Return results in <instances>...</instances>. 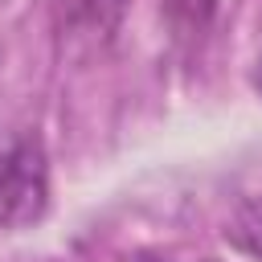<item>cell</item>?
<instances>
[{"instance_id":"obj_3","label":"cell","mask_w":262,"mask_h":262,"mask_svg":"<svg viewBox=\"0 0 262 262\" xmlns=\"http://www.w3.org/2000/svg\"><path fill=\"white\" fill-rule=\"evenodd\" d=\"M225 242L250 258H262V196L242 201L225 221Z\"/></svg>"},{"instance_id":"obj_1","label":"cell","mask_w":262,"mask_h":262,"mask_svg":"<svg viewBox=\"0 0 262 262\" xmlns=\"http://www.w3.org/2000/svg\"><path fill=\"white\" fill-rule=\"evenodd\" d=\"M49 205V164L37 135H16L0 143V225L25 229L45 217Z\"/></svg>"},{"instance_id":"obj_2","label":"cell","mask_w":262,"mask_h":262,"mask_svg":"<svg viewBox=\"0 0 262 262\" xmlns=\"http://www.w3.org/2000/svg\"><path fill=\"white\" fill-rule=\"evenodd\" d=\"M127 0H53V20L61 37H111Z\"/></svg>"},{"instance_id":"obj_4","label":"cell","mask_w":262,"mask_h":262,"mask_svg":"<svg viewBox=\"0 0 262 262\" xmlns=\"http://www.w3.org/2000/svg\"><path fill=\"white\" fill-rule=\"evenodd\" d=\"M254 86L262 90V61H258V70H254Z\"/></svg>"},{"instance_id":"obj_5","label":"cell","mask_w":262,"mask_h":262,"mask_svg":"<svg viewBox=\"0 0 262 262\" xmlns=\"http://www.w3.org/2000/svg\"><path fill=\"white\" fill-rule=\"evenodd\" d=\"M139 262H164V258H139Z\"/></svg>"}]
</instances>
